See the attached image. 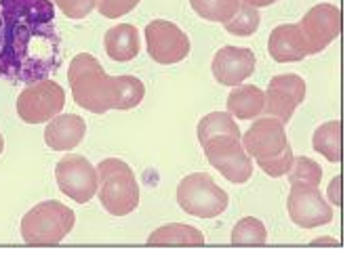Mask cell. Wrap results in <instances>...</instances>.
Instances as JSON below:
<instances>
[{
	"label": "cell",
	"instance_id": "8992f818",
	"mask_svg": "<svg viewBox=\"0 0 360 256\" xmlns=\"http://www.w3.org/2000/svg\"><path fill=\"white\" fill-rule=\"evenodd\" d=\"M177 204L190 217L215 219L228 208L230 198L213 181L211 175L194 173L181 179V183L177 185Z\"/></svg>",
	"mask_w": 360,
	"mask_h": 256
},
{
	"label": "cell",
	"instance_id": "52a82bcc",
	"mask_svg": "<svg viewBox=\"0 0 360 256\" xmlns=\"http://www.w3.org/2000/svg\"><path fill=\"white\" fill-rule=\"evenodd\" d=\"M209 164L230 183L243 185L253 175V158L245 151L240 135H217L200 143Z\"/></svg>",
	"mask_w": 360,
	"mask_h": 256
},
{
	"label": "cell",
	"instance_id": "ac0fdd59",
	"mask_svg": "<svg viewBox=\"0 0 360 256\" xmlns=\"http://www.w3.org/2000/svg\"><path fill=\"white\" fill-rule=\"evenodd\" d=\"M266 95L262 88L253 84H238L232 86V93L228 95V114L238 120H253L264 114Z\"/></svg>",
	"mask_w": 360,
	"mask_h": 256
},
{
	"label": "cell",
	"instance_id": "9c48e42d",
	"mask_svg": "<svg viewBox=\"0 0 360 256\" xmlns=\"http://www.w3.org/2000/svg\"><path fill=\"white\" fill-rule=\"evenodd\" d=\"M57 187L63 196L72 198L76 204H86L95 198L99 181L97 168L84 156H65L55 166Z\"/></svg>",
	"mask_w": 360,
	"mask_h": 256
},
{
	"label": "cell",
	"instance_id": "2e32d148",
	"mask_svg": "<svg viewBox=\"0 0 360 256\" xmlns=\"http://www.w3.org/2000/svg\"><path fill=\"white\" fill-rule=\"evenodd\" d=\"M86 124L76 114H57L44 128V143L53 151H70L82 143Z\"/></svg>",
	"mask_w": 360,
	"mask_h": 256
},
{
	"label": "cell",
	"instance_id": "277c9868",
	"mask_svg": "<svg viewBox=\"0 0 360 256\" xmlns=\"http://www.w3.org/2000/svg\"><path fill=\"white\" fill-rule=\"evenodd\" d=\"M97 196L112 217H127L139 206V185L131 166L118 158L97 164Z\"/></svg>",
	"mask_w": 360,
	"mask_h": 256
},
{
	"label": "cell",
	"instance_id": "4316f807",
	"mask_svg": "<svg viewBox=\"0 0 360 256\" xmlns=\"http://www.w3.org/2000/svg\"><path fill=\"white\" fill-rule=\"evenodd\" d=\"M342 177H335L329 185V198H331V204H335L338 208L342 206Z\"/></svg>",
	"mask_w": 360,
	"mask_h": 256
},
{
	"label": "cell",
	"instance_id": "5b68a950",
	"mask_svg": "<svg viewBox=\"0 0 360 256\" xmlns=\"http://www.w3.org/2000/svg\"><path fill=\"white\" fill-rule=\"evenodd\" d=\"M76 215L57 200L40 202L21 219V238L30 246L59 244L74 229Z\"/></svg>",
	"mask_w": 360,
	"mask_h": 256
},
{
	"label": "cell",
	"instance_id": "484cf974",
	"mask_svg": "<svg viewBox=\"0 0 360 256\" xmlns=\"http://www.w3.org/2000/svg\"><path fill=\"white\" fill-rule=\"evenodd\" d=\"M141 0H97V8L108 19H118L127 13H131Z\"/></svg>",
	"mask_w": 360,
	"mask_h": 256
},
{
	"label": "cell",
	"instance_id": "f546056e",
	"mask_svg": "<svg viewBox=\"0 0 360 256\" xmlns=\"http://www.w3.org/2000/svg\"><path fill=\"white\" fill-rule=\"evenodd\" d=\"M4 151V139H2V135H0V154Z\"/></svg>",
	"mask_w": 360,
	"mask_h": 256
},
{
	"label": "cell",
	"instance_id": "30bf717a",
	"mask_svg": "<svg viewBox=\"0 0 360 256\" xmlns=\"http://www.w3.org/2000/svg\"><path fill=\"white\" fill-rule=\"evenodd\" d=\"M146 44L150 57L160 65H173L190 55L188 34L167 19H154L146 25Z\"/></svg>",
	"mask_w": 360,
	"mask_h": 256
},
{
	"label": "cell",
	"instance_id": "d6986e66",
	"mask_svg": "<svg viewBox=\"0 0 360 256\" xmlns=\"http://www.w3.org/2000/svg\"><path fill=\"white\" fill-rule=\"evenodd\" d=\"M148 244L150 246H202L205 236L196 227L173 223V225H165L152 231L148 238Z\"/></svg>",
	"mask_w": 360,
	"mask_h": 256
},
{
	"label": "cell",
	"instance_id": "44dd1931",
	"mask_svg": "<svg viewBox=\"0 0 360 256\" xmlns=\"http://www.w3.org/2000/svg\"><path fill=\"white\" fill-rule=\"evenodd\" d=\"M190 4L202 19L226 23L236 15L243 0H190Z\"/></svg>",
	"mask_w": 360,
	"mask_h": 256
},
{
	"label": "cell",
	"instance_id": "7c38bea8",
	"mask_svg": "<svg viewBox=\"0 0 360 256\" xmlns=\"http://www.w3.org/2000/svg\"><path fill=\"white\" fill-rule=\"evenodd\" d=\"M287 208L291 221L302 229L323 227L333 221V208L321 196V189L312 185H291Z\"/></svg>",
	"mask_w": 360,
	"mask_h": 256
},
{
	"label": "cell",
	"instance_id": "5bb4252c",
	"mask_svg": "<svg viewBox=\"0 0 360 256\" xmlns=\"http://www.w3.org/2000/svg\"><path fill=\"white\" fill-rule=\"evenodd\" d=\"M255 53L240 46H224L215 53L211 69L219 84L238 86L255 72Z\"/></svg>",
	"mask_w": 360,
	"mask_h": 256
},
{
	"label": "cell",
	"instance_id": "ffe728a7",
	"mask_svg": "<svg viewBox=\"0 0 360 256\" xmlns=\"http://www.w3.org/2000/svg\"><path fill=\"white\" fill-rule=\"evenodd\" d=\"M312 147L314 151L325 156L329 162L340 164L342 162V122L331 120L319 126L312 137Z\"/></svg>",
	"mask_w": 360,
	"mask_h": 256
},
{
	"label": "cell",
	"instance_id": "ba28073f",
	"mask_svg": "<svg viewBox=\"0 0 360 256\" xmlns=\"http://www.w3.org/2000/svg\"><path fill=\"white\" fill-rule=\"evenodd\" d=\"M65 105V90L53 80L27 84L17 97V116L25 124H42L61 114Z\"/></svg>",
	"mask_w": 360,
	"mask_h": 256
},
{
	"label": "cell",
	"instance_id": "8fae6325",
	"mask_svg": "<svg viewBox=\"0 0 360 256\" xmlns=\"http://www.w3.org/2000/svg\"><path fill=\"white\" fill-rule=\"evenodd\" d=\"M297 25L302 29L308 55H316L342 34V11L335 4L323 2L312 6Z\"/></svg>",
	"mask_w": 360,
	"mask_h": 256
},
{
	"label": "cell",
	"instance_id": "603a6c76",
	"mask_svg": "<svg viewBox=\"0 0 360 256\" xmlns=\"http://www.w3.org/2000/svg\"><path fill=\"white\" fill-rule=\"evenodd\" d=\"M259 23H262V15H259V11L255 8V6H251V4H240V8L236 11V15L230 19V21H226L224 25H226V32L228 34H232V36H253L255 32H257V27H259Z\"/></svg>",
	"mask_w": 360,
	"mask_h": 256
},
{
	"label": "cell",
	"instance_id": "e0dca14e",
	"mask_svg": "<svg viewBox=\"0 0 360 256\" xmlns=\"http://www.w3.org/2000/svg\"><path fill=\"white\" fill-rule=\"evenodd\" d=\"M105 53L114 61H131L139 55V34L131 23H118L110 27L103 36Z\"/></svg>",
	"mask_w": 360,
	"mask_h": 256
},
{
	"label": "cell",
	"instance_id": "7a4b0ae2",
	"mask_svg": "<svg viewBox=\"0 0 360 256\" xmlns=\"http://www.w3.org/2000/svg\"><path fill=\"white\" fill-rule=\"evenodd\" d=\"M68 80L76 105L91 114L133 109L146 97V86L139 78L108 76L101 63L89 53H80L72 59Z\"/></svg>",
	"mask_w": 360,
	"mask_h": 256
},
{
	"label": "cell",
	"instance_id": "4fadbf2b",
	"mask_svg": "<svg viewBox=\"0 0 360 256\" xmlns=\"http://www.w3.org/2000/svg\"><path fill=\"white\" fill-rule=\"evenodd\" d=\"M264 95H266L264 114L281 122H289L297 105H302L306 99V82L297 74H281L270 80L268 90Z\"/></svg>",
	"mask_w": 360,
	"mask_h": 256
},
{
	"label": "cell",
	"instance_id": "3957f363",
	"mask_svg": "<svg viewBox=\"0 0 360 256\" xmlns=\"http://www.w3.org/2000/svg\"><path fill=\"white\" fill-rule=\"evenodd\" d=\"M245 151L257 162V166L272 179L285 177L293 164V147L287 139L285 122L268 116L253 122V126L240 137Z\"/></svg>",
	"mask_w": 360,
	"mask_h": 256
},
{
	"label": "cell",
	"instance_id": "83f0119b",
	"mask_svg": "<svg viewBox=\"0 0 360 256\" xmlns=\"http://www.w3.org/2000/svg\"><path fill=\"white\" fill-rule=\"evenodd\" d=\"M245 4H251L255 8H262V6H270V4H276L278 0H243Z\"/></svg>",
	"mask_w": 360,
	"mask_h": 256
},
{
	"label": "cell",
	"instance_id": "cb8c5ba5",
	"mask_svg": "<svg viewBox=\"0 0 360 256\" xmlns=\"http://www.w3.org/2000/svg\"><path fill=\"white\" fill-rule=\"evenodd\" d=\"M289 183L291 185H312L321 187L323 181V168L312 158H293V164L289 168Z\"/></svg>",
	"mask_w": 360,
	"mask_h": 256
},
{
	"label": "cell",
	"instance_id": "7402d4cb",
	"mask_svg": "<svg viewBox=\"0 0 360 256\" xmlns=\"http://www.w3.org/2000/svg\"><path fill=\"white\" fill-rule=\"evenodd\" d=\"M266 242H268L266 225L253 217H245L243 221H238L232 231L234 246H264Z\"/></svg>",
	"mask_w": 360,
	"mask_h": 256
},
{
	"label": "cell",
	"instance_id": "6da1fadb",
	"mask_svg": "<svg viewBox=\"0 0 360 256\" xmlns=\"http://www.w3.org/2000/svg\"><path fill=\"white\" fill-rule=\"evenodd\" d=\"M63 63L61 36L51 0H0V78L32 84Z\"/></svg>",
	"mask_w": 360,
	"mask_h": 256
},
{
	"label": "cell",
	"instance_id": "d4e9b609",
	"mask_svg": "<svg viewBox=\"0 0 360 256\" xmlns=\"http://www.w3.org/2000/svg\"><path fill=\"white\" fill-rule=\"evenodd\" d=\"M61 8V13L70 19H84L95 6L97 0H51Z\"/></svg>",
	"mask_w": 360,
	"mask_h": 256
},
{
	"label": "cell",
	"instance_id": "9a60e30c",
	"mask_svg": "<svg viewBox=\"0 0 360 256\" xmlns=\"http://www.w3.org/2000/svg\"><path fill=\"white\" fill-rule=\"evenodd\" d=\"M268 53L276 63H293L310 57L297 23L276 25L268 38Z\"/></svg>",
	"mask_w": 360,
	"mask_h": 256
},
{
	"label": "cell",
	"instance_id": "f1b7e54d",
	"mask_svg": "<svg viewBox=\"0 0 360 256\" xmlns=\"http://www.w3.org/2000/svg\"><path fill=\"white\" fill-rule=\"evenodd\" d=\"M314 244H331V246H338V242L333 238H319Z\"/></svg>",
	"mask_w": 360,
	"mask_h": 256
}]
</instances>
